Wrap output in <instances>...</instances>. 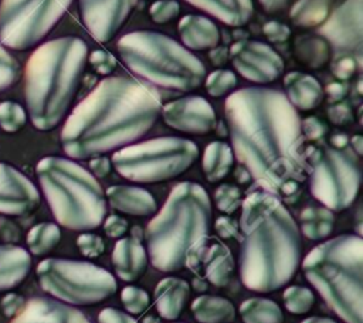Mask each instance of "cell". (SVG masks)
<instances>
[{"instance_id":"1","label":"cell","mask_w":363,"mask_h":323,"mask_svg":"<svg viewBox=\"0 0 363 323\" xmlns=\"http://www.w3.org/2000/svg\"><path fill=\"white\" fill-rule=\"evenodd\" d=\"M233 150L261 188L294 201L305 180L301 119L288 98L271 88H242L225 101Z\"/></svg>"},{"instance_id":"2","label":"cell","mask_w":363,"mask_h":323,"mask_svg":"<svg viewBox=\"0 0 363 323\" xmlns=\"http://www.w3.org/2000/svg\"><path fill=\"white\" fill-rule=\"evenodd\" d=\"M162 112L159 94L129 76L102 79L71 112L61 132L64 152L89 159L147 133Z\"/></svg>"},{"instance_id":"3","label":"cell","mask_w":363,"mask_h":323,"mask_svg":"<svg viewBox=\"0 0 363 323\" xmlns=\"http://www.w3.org/2000/svg\"><path fill=\"white\" fill-rule=\"evenodd\" d=\"M241 205V282L254 292L278 290L299 268V228L281 198L264 188L250 193Z\"/></svg>"},{"instance_id":"4","label":"cell","mask_w":363,"mask_h":323,"mask_svg":"<svg viewBox=\"0 0 363 323\" xmlns=\"http://www.w3.org/2000/svg\"><path fill=\"white\" fill-rule=\"evenodd\" d=\"M88 45L78 37H61L40 45L26 67V103L33 125L54 129L79 88Z\"/></svg>"},{"instance_id":"5","label":"cell","mask_w":363,"mask_h":323,"mask_svg":"<svg viewBox=\"0 0 363 323\" xmlns=\"http://www.w3.org/2000/svg\"><path fill=\"white\" fill-rule=\"evenodd\" d=\"M210 221L211 201L207 191L197 183L176 184L146 228L152 265L162 272L180 271L190 248L207 237Z\"/></svg>"},{"instance_id":"6","label":"cell","mask_w":363,"mask_h":323,"mask_svg":"<svg viewBox=\"0 0 363 323\" xmlns=\"http://www.w3.org/2000/svg\"><path fill=\"white\" fill-rule=\"evenodd\" d=\"M363 239L340 235L315 246L303 259L306 279L346 323H362Z\"/></svg>"},{"instance_id":"7","label":"cell","mask_w":363,"mask_h":323,"mask_svg":"<svg viewBox=\"0 0 363 323\" xmlns=\"http://www.w3.org/2000/svg\"><path fill=\"white\" fill-rule=\"evenodd\" d=\"M35 173L58 224L74 231H91L102 224L105 194L88 170L72 160L47 156L38 162Z\"/></svg>"},{"instance_id":"8","label":"cell","mask_w":363,"mask_h":323,"mask_svg":"<svg viewBox=\"0 0 363 323\" xmlns=\"http://www.w3.org/2000/svg\"><path fill=\"white\" fill-rule=\"evenodd\" d=\"M118 51L133 74L164 89L189 92L206 78V68L193 52L157 31L125 34Z\"/></svg>"},{"instance_id":"9","label":"cell","mask_w":363,"mask_h":323,"mask_svg":"<svg viewBox=\"0 0 363 323\" xmlns=\"http://www.w3.org/2000/svg\"><path fill=\"white\" fill-rule=\"evenodd\" d=\"M199 157L194 142L183 137H156L115 152V170L135 183H159L184 173Z\"/></svg>"},{"instance_id":"10","label":"cell","mask_w":363,"mask_h":323,"mask_svg":"<svg viewBox=\"0 0 363 323\" xmlns=\"http://www.w3.org/2000/svg\"><path fill=\"white\" fill-rule=\"evenodd\" d=\"M353 153L333 146H309L303 152L311 193L328 210L343 211L357 197L360 169Z\"/></svg>"},{"instance_id":"11","label":"cell","mask_w":363,"mask_h":323,"mask_svg":"<svg viewBox=\"0 0 363 323\" xmlns=\"http://www.w3.org/2000/svg\"><path fill=\"white\" fill-rule=\"evenodd\" d=\"M35 272L44 292L71 305H96L116 292L112 273L91 262L47 258Z\"/></svg>"},{"instance_id":"12","label":"cell","mask_w":363,"mask_h":323,"mask_svg":"<svg viewBox=\"0 0 363 323\" xmlns=\"http://www.w3.org/2000/svg\"><path fill=\"white\" fill-rule=\"evenodd\" d=\"M72 0H3L0 4V42L27 50L40 42L60 21Z\"/></svg>"},{"instance_id":"13","label":"cell","mask_w":363,"mask_h":323,"mask_svg":"<svg viewBox=\"0 0 363 323\" xmlns=\"http://www.w3.org/2000/svg\"><path fill=\"white\" fill-rule=\"evenodd\" d=\"M228 54L238 74L255 84H269L284 71V61L278 52L261 41H237Z\"/></svg>"},{"instance_id":"14","label":"cell","mask_w":363,"mask_h":323,"mask_svg":"<svg viewBox=\"0 0 363 323\" xmlns=\"http://www.w3.org/2000/svg\"><path fill=\"white\" fill-rule=\"evenodd\" d=\"M336 51L360 54L363 44V0H345L319 28Z\"/></svg>"},{"instance_id":"15","label":"cell","mask_w":363,"mask_h":323,"mask_svg":"<svg viewBox=\"0 0 363 323\" xmlns=\"http://www.w3.org/2000/svg\"><path fill=\"white\" fill-rule=\"evenodd\" d=\"M138 0H79L81 17L98 42H108L122 28Z\"/></svg>"},{"instance_id":"16","label":"cell","mask_w":363,"mask_h":323,"mask_svg":"<svg viewBox=\"0 0 363 323\" xmlns=\"http://www.w3.org/2000/svg\"><path fill=\"white\" fill-rule=\"evenodd\" d=\"M184 265L218 288L230 282L234 271V259L230 249L216 239L207 242L206 237L190 248Z\"/></svg>"},{"instance_id":"17","label":"cell","mask_w":363,"mask_h":323,"mask_svg":"<svg viewBox=\"0 0 363 323\" xmlns=\"http://www.w3.org/2000/svg\"><path fill=\"white\" fill-rule=\"evenodd\" d=\"M160 115L167 126L193 135L210 133L216 125L213 106L201 96H184L162 106Z\"/></svg>"},{"instance_id":"18","label":"cell","mask_w":363,"mask_h":323,"mask_svg":"<svg viewBox=\"0 0 363 323\" xmlns=\"http://www.w3.org/2000/svg\"><path fill=\"white\" fill-rule=\"evenodd\" d=\"M40 203L35 186L17 169L0 163V214L26 215Z\"/></svg>"},{"instance_id":"19","label":"cell","mask_w":363,"mask_h":323,"mask_svg":"<svg viewBox=\"0 0 363 323\" xmlns=\"http://www.w3.org/2000/svg\"><path fill=\"white\" fill-rule=\"evenodd\" d=\"M11 323H91L75 307L47 298H33L26 302Z\"/></svg>"},{"instance_id":"20","label":"cell","mask_w":363,"mask_h":323,"mask_svg":"<svg viewBox=\"0 0 363 323\" xmlns=\"http://www.w3.org/2000/svg\"><path fill=\"white\" fill-rule=\"evenodd\" d=\"M112 264L116 275L126 282L139 279L147 265L143 245L136 237L121 238L112 251Z\"/></svg>"},{"instance_id":"21","label":"cell","mask_w":363,"mask_h":323,"mask_svg":"<svg viewBox=\"0 0 363 323\" xmlns=\"http://www.w3.org/2000/svg\"><path fill=\"white\" fill-rule=\"evenodd\" d=\"M284 85L285 96L294 108L301 110L315 109L323 101V88L313 75L292 71L284 76Z\"/></svg>"},{"instance_id":"22","label":"cell","mask_w":363,"mask_h":323,"mask_svg":"<svg viewBox=\"0 0 363 323\" xmlns=\"http://www.w3.org/2000/svg\"><path fill=\"white\" fill-rule=\"evenodd\" d=\"M177 31L183 44L194 51L214 48L220 42L218 27L210 18L203 16H184L179 21Z\"/></svg>"},{"instance_id":"23","label":"cell","mask_w":363,"mask_h":323,"mask_svg":"<svg viewBox=\"0 0 363 323\" xmlns=\"http://www.w3.org/2000/svg\"><path fill=\"white\" fill-rule=\"evenodd\" d=\"M106 198L112 208L138 217H146L156 211L153 196L140 187L111 186L106 190Z\"/></svg>"},{"instance_id":"24","label":"cell","mask_w":363,"mask_h":323,"mask_svg":"<svg viewBox=\"0 0 363 323\" xmlns=\"http://www.w3.org/2000/svg\"><path fill=\"white\" fill-rule=\"evenodd\" d=\"M189 296L190 286L180 278H164L155 288L156 309L166 320H176L182 314Z\"/></svg>"},{"instance_id":"25","label":"cell","mask_w":363,"mask_h":323,"mask_svg":"<svg viewBox=\"0 0 363 323\" xmlns=\"http://www.w3.org/2000/svg\"><path fill=\"white\" fill-rule=\"evenodd\" d=\"M31 258L28 252L17 245H0V292L18 286L30 273Z\"/></svg>"},{"instance_id":"26","label":"cell","mask_w":363,"mask_h":323,"mask_svg":"<svg viewBox=\"0 0 363 323\" xmlns=\"http://www.w3.org/2000/svg\"><path fill=\"white\" fill-rule=\"evenodd\" d=\"M189 4L208 13L227 26L240 27L250 21L252 16L251 0H184Z\"/></svg>"},{"instance_id":"27","label":"cell","mask_w":363,"mask_h":323,"mask_svg":"<svg viewBox=\"0 0 363 323\" xmlns=\"http://www.w3.org/2000/svg\"><path fill=\"white\" fill-rule=\"evenodd\" d=\"M191 312L200 323H230L235 317L233 303L220 296L203 295L193 300Z\"/></svg>"},{"instance_id":"28","label":"cell","mask_w":363,"mask_h":323,"mask_svg":"<svg viewBox=\"0 0 363 323\" xmlns=\"http://www.w3.org/2000/svg\"><path fill=\"white\" fill-rule=\"evenodd\" d=\"M294 52L299 62L312 69L325 67L330 58L329 44L316 34L298 35L294 42Z\"/></svg>"},{"instance_id":"29","label":"cell","mask_w":363,"mask_h":323,"mask_svg":"<svg viewBox=\"0 0 363 323\" xmlns=\"http://www.w3.org/2000/svg\"><path fill=\"white\" fill-rule=\"evenodd\" d=\"M203 171L210 183L223 180L233 166V150L224 142H211L203 154Z\"/></svg>"},{"instance_id":"30","label":"cell","mask_w":363,"mask_h":323,"mask_svg":"<svg viewBox=\"0 0 363 323\" xmlns=\"http://www.w3.org/2000/svg\"><path fill=\"white\" fill-rule=\"evenodd\" d=\"M301 230L303 235L312 241H320L330 235L335 217L326 207H308L299 215Z\"/></svg>"},{"instance_id":"31","label":"cell","mask_w":363,"mask_h":323,"mask_svg":"<svg viewBox=\"0 0 363 323\" xmlns=\"http://www.w3.org/2000/svg\"><path fill=\"white\" fill-rule=\"evenodd\" d=\"M330 6V0H298L289 11V18L295 26L315 27L328 18Z\"/></svg>"},{"instance_id":"32","label":"cell","mask_w":363,"mask_h":323,"mask_svg":"<svg viewBox=\"0 0 363 323\" xmlns=\"http://www.w3.org/2000/svg\"><path fill=\"white\" fill-rule=\"evenodd\" d=\"M240 314L244 323H282L284 316L281 307L271 299L252 298L242 302Z\"/></svg>"},{"instance_id":"33","label":"cell","mask_w":363,"mask_h":323,"mask_svg":"<svg viewBox=\"0 0 363 323\" xmlns=\"http://www.w3.org/2000/svg\"><path fill=\"white\" fill-rule=\"evenodd\" d=\"M61 239L60 228L52 222H41L34 225L27 234L30 252L34 255H45L51 252Z\"/></svg>"},{"instance_id":"34","label":"cell","mask_w":363,"mask_h":323,"mask_svg":"<svg viewBox=\"0 0 363 323\" xmlns=\"http://www.w3.org/2000/svg\"><path fill=\"white\" fill-rule=\"evenodd\" d=\"M313 293L303 286H289L284 292V303L288 312L294 314H303L313 306Z\"/></svg>"},{"instance_id":"35","label":"cell","mask_w":363,"mask_h":323,"mask_svg":"<svg viewBox=\"0 0 363 323\" xmlns=\"http://www.w3.org/2000/svg\"><path fill=\"white\" fill-rule=\"evenodd\" d=\"M237 85V76L228 69H216L206 78V89L210 96L220 98Z\"/></svg>"},{"instance_id":"36","label":"cell","mask_w":363,"mask_h":323,"mask_svg":"<svg viewBox=\"0 0 363 323\" xmlns=\"http://www.w3.org/2000/svg\"><path fill=\"white\" fill-rule=\"evenodd\" d=\"M26 119V112L18 103L11 101L0 103V126L3 130L9 133L17 132L24 126Z\"/></svg>"},{"instance_id":"37","label":"cell","mask_w":363,"mask_h":323,"mask_svg":"<svg viewBox=\"0 0 363 323\" xmlns=\"http://www.w3.org/2000/svg\"><path fill=\"white\" fill-rule=\"evenodd\" d=\"M214 200L220 211L233 214L242 203L241 190L233 184H221L214 191Z\"/></svg>"},{"instance_id":"38","label":"cell","mask_w":363,"mask_h":323,"mask_svg":"<svg viewBox=\"0 0 363 323\" xmlns=\"http://www.w3.org/2000/svg\"><path fill=\"white\" fill-rule=\"evenodd\" d=\"M121 300L125 309L132 314L143 313L150 303L147 292L136 286H126L121 292Z\"/></svg>"},{"instance_id":"39","label":"cell","mask_w":363,"mask_h":323,"mask_svg":"<svg viewBox=\"0 0 363 323\" xmlns=\"http://www.w3.org/2000/svg\"><path fill=\"white\" fill-rule=\"evenodd\" d=\"M20 74V65L0 44V92L11 86Z\"/></svg>"},{"instance_id":"40","label":"cell","mask_w":363,"mask_h":323,"mask_svg":"<svg viewBox=\"0 0 363 323\" xmlns=\"http://www.w3.org/2000/svg\"><path fill=\"white\" fill-rule=\"evenodd\" d=\"M179 10V3L174 0H157L150 6L149 14L155 23L163 24L176 18Z\"/></svg>"},{"instance_id":"41","label":"cell","mask_w":363,"mask_h":323,"mask_svg":"<svg viewBox=\"0 0 363 323\" xmlns=\"http://www.w3.org/2000/svg\"><path fill=\"white\" fill-rule=\"evenodd\" d=\"M356 69L357 62L350 52H340L330 62V71L339 79H349L354 75Z\"/></svg>"},{"instance_id":"42","label":"cell","mask_w":363,"mask_h":323,"mask_svg":"<svg viewBox=\"0 0 363 323\" xmlns=\"http://www.w3.org/2000/svg\"><path fill=\"white\" fill-rule=\"evenodd\" d=\"M77 245H78L81 254L88 256V258H96L105 249L102 238L96 234H82V235H79L77 238Z\"/></svg>"},{"instance_id":"43","label":"cell","mask_w":363,"mask_h":323,"mask_svg":"<svg viewBox=\"0 0 363 323\" xmlns=\"http://www.w3.org/2000/svg\"><path fill=\"white\" fill-rule=\"evenodd\" d=\"M89 62L92 68L101 75H109L116 68V58L105 50L92 51L89 55Z\"/></svg>"},{"instance_id":"44","label":"cell","mask_w":363,"mask_h":323,"mask_svg":"<svg viewBox=\"0 0 363 323\" xmlns=\"http://www.w3.org/2000/svg\"><path fill=\"white\" fill-rule=\"evenodd\" d=\"M301 130L306 139L320 140L326 135L328 126L322 119L316 116H309L301 122Z\"/></svg>"},{"instance_id":"45","label":"cell","mask_w":363,"mask_h":323,"mask_svg":"<svg viewBox=\"0 0 363 323\" xmlns=\"http://www.w3.org/2000/svg\"><path fill=\"white\" fill-rule=\"evenodd\" d=\"M328 116L330 122L335 125H347L353 120V110L347 102L339 101V102H333L329 106Z\"/></svg>"},{"instance_id":"46","label":"cell","mask_w":363,"mask_h":323,"mask_svg":"<svg viewBox=\"0 0 363 323\" xmlns=\"http://www.w3.org/2000/svg\"><path fill=\"white\" fill-rule=\"evenodd\" d=\"M262 33L264 35L268 38L269 42L278 44V42H284L289 38L291 35V28L279 21H268L262 26Z\"/></svg>"},{"instance_id":"47","label":"cell","mask_w":363,"mask_h":323,"mask_svg":"<svg viewBox=\"0 0 363 323\" xmlns=\"http://www.w3.org/2000/svg\"><path fill=\"white\" fill-rule=\"evenodd\" d=\"M98 323H136V320L113 307H105L98 314Z\"/></svg>"},{"instance_id":"48","label":"cell","mask_w":363,"mask_h":323,"mask_svg":"<svg viewBox=\"0 0 363 323\" xmlns=\"http://www.w3.org/2000/svg\"><path fill=\"white\" fill-rule=\"evenodd\" d=\"M128 228V221L119 215H109L105 220L104 230L108 237L111 238H119L126 232Z\"/></svg>"},{"instance_id":"49","label":"cell","mask_w":363,"mask_h":323,"mask_svg":"<svg viewBox=\"0 0 363 323\" xmlns=\"http://www.w3.org/2000/svg\"><path fill=\"white\" fill-rule=\"evenodd\" d=\"M237 228H238L237 222L228 217H218L216 221V231L223 238H231V237L240 238Z\"/></svg>"},{"instance_id":"50","label":"cell","mask_w":363,"mask_h":323,"mask_svg":"<svg viewBox=\"0 0 363 323\" xmlns=\"http://www.w3.org/2000/svg\"><path fill=\"white\" fill-rule=\"evenodd\" d=\"M23 305H24V299L17 293H9L1 300V309H3L4 314L9 316V317L16 316L21 310Z\"/></svg>"},{"instance_id":"51","label":"cell","mask_w":363,"mask_h":323,"mask_svg":"<svg viewBox=\"0 0 363 323\" xmlns=\"http://www.w3.org/2000/svg\"><path fill=\"white\" fill-rule=\"evenodd\" d=\"M89 167L92 171V176L105 177L111 171V160L105 156H98L89 162Z\"/></svg>"},{"instance_id":"52","label":"cell","mask_w":363,"mask_h":323,"mask_svg":"<svg viewBox=\"0 0 363 323\" xmlns=\"http://www.w3.org/2000/svg\"><path fill=\"white\" fill-rule=\"evenodd\" d=\"M323 94L328 95V98H329V101H330L332 103H333V102H339V101H342V99L346 96V94H347V85H345V84H342V82H332V84H329V85L325 88Z\"/></svg>"},{"instance_id":"53","label":"cell","mask_w":363,"mask_h":323,"mask_svg":"<svg viewBox=\"0 0 363 323\" xmlns=\"http://www.w3.org/2000/svg\"><path fill=\"white\" fill-rule=\"evenodd\" d=\"M267 13H275L285 8L289 0H258Z\"/></svg>"},{"instance_id":"54","label":"cell","mask_w":363,"mask_h":323,"mask_svg":"<svg viewBox=\"0 0 363 323\" xmlns=\"http://www.w3.org/2000/svg\"><path fill=\"white\" fill-rule=\"evenodd\" d=\"M228 58V50L224 47H214L210 51V60L216 65H223Z\"/></svg>"},{"instance_id":"55","label":"cell","mask_w":363,"mask_h":323,"mask_svg":"<svg viewBox=\"0 0 363 323\" xmlns=\"http://www.w3.org/2000/svg\"><path fill=\"white\" fill-rule=\"evenodd\" d=\"M349 143V137L345 133H336L330 137V144L336 149H345L347 147Z\"/></svg>"},{"instance_id":"56","label":"cell","mask_w":363,"mask_h":323,"mask_svg":"<svg viewBox=\"0 0 363 323\" xmlns=\"http://www.w3.org/2000/svg\"><path fill=\"white\" fill-rule=\"evenodd\" d=\"M363 139H362V136L360 135H356V136H353L352 137V150L356 153V154H360L362 153V142Z\"/></svg>"},{"instance_id":"57","label":"cell","mask_w":363,"mask_h":323,"mask_svg":"<svg viewBox=\"0 0 363 323\" xmlns=\"http://www.w3.org/2000/svg\"><path fill=\"white\" fill-rule=\"evenodd\" d=\"M301 323H336V322L332 320V319H328V317H316V316H313V317H308V319L302 320Z\"/></svg>"}]
</instances>
